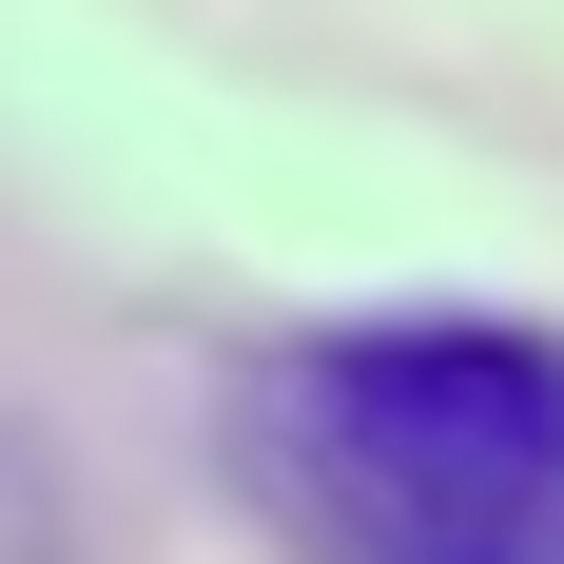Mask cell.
Segmentation results:
<instances>
[{
    "label": "cell",
    "mask_w": 564,
    "mask_h": 564,
    "mask_svg": "<svg viewBox=\"0 0 564 564\" xmlns=\"http://www.w3.org/2000/svg\"><path fill=\"white\" fill-rule=\"evenodd\" d=\"M215 467L292 564H564V332H292L215 390Z\"/></svg>",
    "instance_id": "6da1fadb"
}]
</instances>
